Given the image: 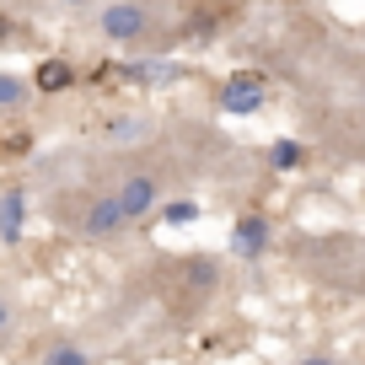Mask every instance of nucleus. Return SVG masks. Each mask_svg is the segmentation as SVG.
<instances>
[{
    "instance_id": "nucleus-1",
    "label": "nucleus",
    "mask_w": 365,
    "mask_h": 365,
    "mask_svg": "<svg viewBox=\"0 0 365 365\" xmlns=\"http://www.w3.org/2000/svg\"><path fill=\"white\" fill-rule=\"evenodd\" d=\"M97 27H103V38H113V43H135V38H145L150 11L140 6V0H113V6H103Z\"/></svg>"
},
{
    "instance_id": "nucleus-2",
    "label": "nucleus",
    "mask_w": 365,
    "mask_h": 365,
    "mask_svg": "<svg viewBox=\"0 0 365 365\" xmlns=\"http://www.w3.org/2000/svg\"><path fill=\"white\" fill-rule=\"evenodd\" d=\"M263 76L258 70H237V76L220 86V113H231V118H247V113H258L263 108Z\"/></svg>"
},
{
    "instance_id": "nucleus-3",
    "label": "nucleus",
    "mask_w": 365,
    "mask_h": 365,
    "mask_svg": "<svg viewBox=\"0 0 365 365\" xmlns=\"http://www.w3.org/2000/svg\"><path fill=\"white\" fill-rule=\"evenodd\" d=\"M118 210H124V220H140V215H150L156 210V199H161V188H156V178H145V172H135V178L118 188Z\"/></svg>"
},
{
    "instance_id": "nucleus-4",
    "label": "nucleus",
    "mask_w": 365,
    "mask_h": 365,
    "mask_svg": "<svg viewBox=\"0 0 365 365\" xmlns=\"http://www.w3.org/2000/svg\"><path fill=\"white\" fill-rule=\"evenodd\" d=\"M124 226H129V220H124V210H118L113 194L91 199L86 215H81V231H86V237H113V231H124Z\"/></svg>"
},
{
    "instance_id": "nucleus-5",
    "label": "nucleus",
    "mask_w": 365,
    "mask_h": 365,
    "mask_svg": "<svg viewBox=\"0 0 365 365\" xmlns=\"http://www.w3.org/2000/svg\"><path fill=\"white\" fill-rule=\"evenodd\" d=\"M231 247H237V258H263V247H269V220L242 215L237 231H231Z\"/></svg>"
},
{
    "instance_id": "nucleus-6",
    "label": "nucleus",
    "mask_w": 365,
    "mask_h": 365,
    "mask_svg": "<svg viewBox=\"0 0 365 365\" xmlns=\"http://www.w3.org/2000/svg\"><path fill=\"white\" fill-rule=\"evenodd\" d=\"M22 220H27V194H22V188H11V194L0 199V237L22 242Z\"/></svg>"
},
{
    "instance_id": "nucleus-7",
    "label": "nucleus",
    "mask_w": 365,
    "mask_h": 365,
    "mask_svg": "<svg viewBox=\"0 0 365 365\" xmlns=\"http://www.w3.org/2000/svg\"><path fill=\"white\" fill-rule=\"evenodd\" d=\"M33 86L48 91V97H54V91H65V86H76V70H70V59H43V65L33 70Z\"/></svg>"
},
{
    "instance_id": "nucleus-8",
    "label": "nucleus",
    "mask_w": 365,
    "mask_h": 365,
    "mask_svg": "<svg viewBox=\"0 0 365 365\" xmlns=\"http://www.w3.org/2000/svg\"><path fill=\"white\" fill-rule=\"evenodd\" d=\"M27 103V81L22 76H0V113H11V108Z\"/></svg>"
},
{
    "instance_id": "nucleus-9",
    "label": "nucleus",
    "mask_w": 365,
    "mask_h": 365,
    "mask_svg": "<svg viewBox=\"0 0 365 365\" xmlns=\"http://www.w3.org/2000/svg\"><path fill=\"white\" fill-rule=\"evenodd\" d=\"M301 156H307V150H301L296 140H274V145H269V161H274V167H279V172L301 167Z\"/></svg>"
},
{
    "instance_id": "nucleus-10",
    "label": "nucleus",
    "mask_w": 365,
    "mask_h": 365,
    "mask_svg": "<svg viewBox=\"0 0 365 365\" xmlns=\"http://www.w3.org/2000/svg\"><path fill=\"white\" fill-rule=\"evenodd\" d=\"M161 220H167V226H194L199 205H188V199H182V205H167V210H161Z\"/></svg>"
},
{
    "instance_id": "nucleus-11",
    "label": "nucleus",
    "mask_w": 365,
    "mask_h": 365,
    "mask_svg": "<svg viewBox=\"0 0 365 365\" xmlns=\"http://www.w3.org/2000/svg\"><path fill=\"white\" fill-rule=\"evenodd\" d=\"M43 365H86V354H81V349H76V344H59V349H54V354H48V360H43Z\"/></svg>"
},
{
    "instance_id": "nucleus-12",
    "label": "nucleus",
    "mask_w": 365,
    "mask_h": 365,
    "mask_svg": "<svg viewBox=\"0 0 365 365\" xmlns=\"http://www.w3.org/2000/svg\"><path fill=\"white\" fill-rule=\"evenodd\" d=\"M27 145H33L27 129H6V135H0V156H6V150H27Z\"/></svg>"
},
{
    "instance_id": "nucleus-13",
    "label": "nucleus",
    "mask_w": 365,
    "mask_h": 365,
    "mask_svg": "<svg viewBox=\"0 0 365 365\" xmlns=\"http://www.w3.org/2000/svg\"><path fill=\"white\" fill-rule=\"evenodd\" d=\"M6 328H11V307H6V296H0V339H6Z\"/></svg>"
},
{
    "instance_id": "nucleus-14",
    "label": "nucleus",
    "mask_w": 365,
    "mask_h": 365,
    "mask_svg": "<svg viewBox=\"0 0 365 365\" xmlns=\"http://www.w3.org/2000/svg\"><path fill=\"white\" fill-rule=\"evenodd\" d=\"M301 365H333V360H328V354H312V360H301Z\"/></svg>"
},
{
    "instance_id": "nucleus-15",
    "label": "nucleus",
    "mask_w": 365,
    "mask_h": 365,
    "mask_svg": "<svg viewBox=\"0 0 365 365\" xmlns=\"http://www.w3.org/2000/svg\"><path fill=\"white\" fill-rule=\"evenodd\" d=\"M59 6H91V0H59Z\"/></svg>"
},
{
    "instance_id": "nucleus-16",
    "label": "nucleus",
    "mask_w": 365,
    "mask_h": 365,
    "mask_svg": "<svg viewBox=\"0 0 365 365\" xmlns=\"http://www.w3.org/2000/svg\"><path fill=\"white\" fill-rule=\"evenodd\" d=\"M6 27H11V22H6V16H0V38H6Z\"/></svg>"
}]
</instances>
